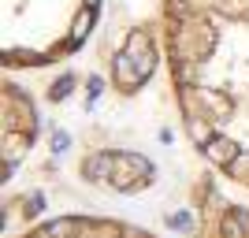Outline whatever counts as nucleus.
<instances>
[{
  "instance_id": "39448f33",
  "label": "nucleus",
  "mask_w": 249,
  "mask_h": 238,
  "mask_svg": "<svg viewBox=\"0 0 249 238\" xmlns=\"http://www.w3.org/2000/svg\"><path fill=\"white\" fill-rule=\"evenodd\" d=\"M67 90H71V78H60V82H56V90H52V101H63V97H67Z\"/></svg>"
},
{
  "instance_id": "f257e3e1",
  "label": "nucleus",
  "mask_w": 249,
  "mask_h": 238,
  "mask_svg": "<svg viewBox=\"0 0 249 238\" xmlns=\"http://www.w3.org/2000/svg\"><path fill=\"white\" fill-rule=\"evenodd\" d=\"M205 156L212 164H234V160H238V149H234V142H227V138H208Z\"/></svg>"
},
{
  "instance_id": "0eeeda50",
  "label": "nucleus",
  "mask_w": 249,
  "mask_h": 238,
  "mask_svg": "<svg viewBox=\"0 0 249 238\" xmlns=\"http://www.w3.org/2000/svg\"><path fill=\"white\" fill-rule=\"evenodd\" d=\"M86 4H89V8H93V4H97V0H86Z\"/></svg>"
},
{
  "instance_id": "7ed1b4c3",
  "label": "nucleus",
  "mask_w": 249,
  "mask_h": 238,
  "mask_svg": "<svg viewBox=\"0 0 249 238\" xmlns=\"http://www.w3.org/2000/svg\"><path fill=\"white\" fill-rule=\"evenodd\" d=\"M74 235V220H56V223H49V238H67Z\"/></svg>"
},
{
  "instance_id": "20e7f679",
  "label": "nucleus",
  "mask_w": 249,
  "mask_h": 238,
  "mask_svg": "<svg viewBox=\"0 0 249 238\" xmlns=\"http://www.w3.org/2000/svg\"><path fill=\"white\" fill-rule=\"evenodd\" d=\"M89 22H93V11H82V15H78V22H74V45L89 34Z\"/></svg>"
},
{
  "instance_id": "423d86ee",
  "label": "nucleus",
  "mask_w": 249,
  "mask_h": 238,
  "mask_svg": "<svg viewBox=\"0 0 249 238\" xmlns=\"http://www.w3.org/2000/svg\"><path fill=\"white\" fill-rule=\"evenodd\" d=\"M52 145H56V153H63V149H67V134H56V138H52Z\"/></svg>"
},
{
  "instance_id": "f03ea898",
  "label": "nucleus",
  "mask_w": 249,
  "mask_h": 238,
  "mask_svg": "<svg viewBox=\"0 0 249 238\" xmlns=\"http://www.w3.org/2000/svg\"><path fill=\"white\" fill-rule=\"evenodd\" d=\"M112 164H115V156H93V160H86V175H89V179H101V175L112 171Z\"/></svg>"
}]
</instances>
